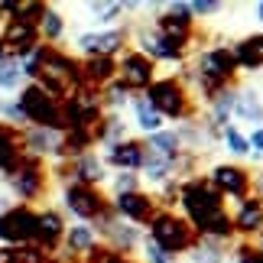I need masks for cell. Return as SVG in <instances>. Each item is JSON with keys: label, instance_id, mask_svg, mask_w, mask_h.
<instances>
[{"label": "cell", "instance_id": "obj_1", "mask_svg": "<svg viewBox=\"0 0 263 263\" xmlns=\"http://www.w3.org/2000/svg\"><path fill=\"white\" fill-rule=\"evenodd\" d=\"M179 205L185 208V218L192 228H195V234H201L215 218L224 215V198L215 192V185H211L208 179H198V176H192L182 182V189H179Z\"/></svg>", "mask_w": 263, "mask_h": 263}, {"label": "cell", "instance_id": "obj_2", "mask_svg": "<svg viewBox=\"0 0 263 263\" xmlns=\"http://www.w3.org/2000/svg\"><path fill=\"white\" fill-rule=\"evenodd\" d=\"M4 182V189L13 195L16 205H29L33 208L36 201H43L49 195V189H52V176H49V166L39 163V159H29L23 156L16 163V169L10 176L0 179Z\"/></svg>", "mask_w": 263, "mask_h": 263}, {"label": "cell", "instance_id": "obj_3", "mask_svg": "<svg viewBox=\"0 0 263 263\" xmlns=\"http://www.w3.org/2000/svg\"><path fill=\"white\" fill-rule=\"evenodd\" d=\"M149 240H153L163 254L179 257V254H185V250H195L198 234H195V228H192L182 215L159 208L156 215L149 218Z\"/></svg>", "mask_w": 263, "mask_h": 263}, {"label": "cell", "instance_id": "obj_4", "mask_svg": "<svg viewBox=\"0 0 263 263\" xmlns=\"http://www.w3.org/2000/svg\"><path fill=\"white\" fill-rule=\"evenodd\" d=\"M149 101V107L156 110L163 120H192V114H195V101H192V91L179 82V78H156L153 85L146 88V95Z\"/></svg>", "mask_w": 263, "mask_h": 263}, {"label": "cell", "instance_id": "obj_5", "mask_svg": "<svg viewBox=\"0 0 263 263\" xmlns=\"http://www.w3.org/2000/svg\"><path fill=\"white\" fill-rule=\"evenodd\" d=\"M16 104L23 110L29 127H52V130H65V117H62V101H55L52 95H46L39 85L26 82L16 91Z\"/></svg>", "mask_w": 263, "mask_h": 263}, {"label": "cell", "instance_id": "obj_6", "mask_svg": "<svg viewBox=\"0 0 263 263\" xmlns=\"http://www.w3.org/2000/svg\"><path fill=\"white\" fill-rule=\"evenodd\" d=\"M59 201H62V208L75 221H82V224H91V221L107 208V198L101 195L98 189L82 185V182H65V185H59Z\"/></svg>", "mask_w": 263, "mask_h": 263}, {"label": "cell", "instance_id": "obj_7", "mask_svg": "<svg viewBox=\"0 0 263 263\" xmlns=\"http://www.w3.org/2000/svg\"><path fill=\"white\" fill-rule=\"evenodd\" d=\"M127 49V29H82L75 36V52L82 59H114Z\"/></svg>", "mask_w": 263, "mask_h": 263}, {"label": "cell", "instance_id": "obj_8", "mask_svg": "<svg viewBox=\"0 0 263 263\" xmlns=\"http://www.w3.org/2000/svg\"><path fill=\"white\" fill-rule=\"evenodd\" d=\"M36 231V208L29 205H13L0 218V247H26L33 244Z\"/></svg>", "mask_w": 263, "mask_h": 263}, {"label": "cell", "instance_id": "obj_9", "mask_svg": "<svg viewBox=\"0 0 263 263\" xmlns=\"http://www.w3.org/2000/svg\"><path fill=\"white\" fill-rule=\"evenodd\" d=\"M65 215L59 211L55 205H43L36 208V231H33V244L43 250V254L55 257L59 247H62V237H65Z\"/></svg>", "mask_w": 263, "mask_h": 263}, {"label": "cell", "instance_id": "obj_10", "mask_svg": "<svg viewBox=\"0 0 263 263\" xmlns=\"http://www.w3.org/2000/svg\"><path fill=\"white\" fill-rule=\"evenodd\" d=\"M117 82L124 85L130 95H134V91H146L156 82V62H149L137 49H124V55H120V62H117Z\"/></svg>", "mask_w": 263, "mask_h": 263}, {"label": "cell", "instance_id": "obj_11", "mask_svg": "<svg viewBox=\"0 0 263 263\" xmlns=\"http://www.w3.org/2000/svg\"><path fill=\"white\" fill-rule=\"evenodd\" d=\"M110 208H114V215L120 221H130V224H149V218L159 211L156 205V195H149V192L137 189V192H120L107 201Z\"/></svg>", "mask_w": 263, "mask_h": 263}, {"label": "cell", "instance_id": "obj_12", "mask_svg": "<svg viewBox=\"0 0 263 263\" xmlns=\"http://www.w3.org/2000/svg\"><path fill=\"white\" fill-rule=\"evenodd\" d=\"M208 182L215 185V192L221 198H234V201H244L250 198V173L247 169H240L234 163H215L208 173Z\"/></svg>", "mask_w": 263, "mask_h": 263}, {"label": "cell", "instance_id": "obj_13", "mask_svg": "<svg viewBox=\"0 0 263 263\" xmlns=\"http://www.w3.org/2000/svg\"><path fill=\"white\" fill-rule=\"evenodd\" d=\"M68 182H82V185H104L107 182V166L104 159H101V153H95V149H88V153L68 159Z\"/></svg>", "mask_w": 263, "mask_h": 263}, {"label": "cell", "instance_id": "obj_14", "mask_svg": "<svg viewBox=\"0 0 263 263\" xmlns=\"http://www.w3.org/2000/svg\"><path fill=\"white\" fill-rule=\"evenodd\" d=\"M104 166H114L117 173H137L140 163H143V143H137V140H120L114 146H104Z\"/></svg>", "mask_w": 263, "mask_h": 263}, {"label": "cell", "instance_id": "obj_15", "mask_svg": "<svg viewBox=\"0 0 263 263\" xmlns=\"http://www.w3.org/2000/svg\"><path fill=\"white\" fill-rule=\"evenodd\" d=\"M231 224H234L237 237H257L263 231V201L260 198H244L237 201V211L231 215Z\"/></svg>", "mask_w": 263, "mask_h": 263}, {"label": "cell", "instance_id": "obj_16", "mask_svg": "<svg viewBox=\"0 0 263 263\" xmlns=\"http://www.w3.org/2000/svg\"><path fill=\"white\" fill-rule=\"evenodd\" d=\"M231 55L237 62V72L247 68V72H263V33H250L244 39H237L231 46Z\"/></svg>", "mask_w": 263, "mask_h": 263}, {"label": "cell", "instance_id": "obj_17", "mask_svg": "<svg viewBox=\"0 0 263 263\" xmlns=\"http://www.w3.org/2000/svg\"><path fill=\"white\" fill-rule=\"evenodd\" d=\"M231 117L244 120V124H254V127H263V98L257 95L254 88H244L234 95V110Z\"/></svg>", "mask_w": 263, "mask_h": 263}, {"label": "cell", "instance_id": "obj_18", "mask_svg": "<svg viewBox=\"0 0 263 263\" xmlns=\"http://www.w3.org/2000/svg\"><path fill=\"white\" fill-rule=\"evenodd\" d=\"M20 159H23V149H20V130L0 124V179L13 173Z\"/></svg>", "mask_w": 263, "mask_h": 263}, {"label": "cell", "instance_id": "obj_19", "mask_svg": "<svg viewBox=\"0 0 263 263\" xmlns=\"http://www.w3.org/2000/svg\"><path fill=\"white\" fill-rule=\"evenodd\" d=\"M36 33H39V43L43 46H59L65 39V16L59 13L55 7L46 4L43 16H39V23H36Z\"/></svg>", "mask_w": 263, "mask_h": 263}, {"label": "cell", "instance_id": "obj_20", "mask_svg": "<svg viewBox=\"0 0 263 263\" xmlns=\"http://www.w3.org/2000/svg\"><path fill=\"white\" fill-rule=\"evenodd\" d=\"M140 182H149V185H163V182L173 179V163L156 153H149V149L143 146V163H140Z\"/></svg>", "mask_w": 263, "mask_h": 263}, {"label": "cell", "instance_id": "obj_21", "mask_svg": "<svg viewBox=\"0 0 263 263\" xmlns=\"http://www.w3.org/2000/svg\"><path fill=\"white\" fill-rule=\"evenodd\" d=\"M23 85H26V75H23L20 59H16V55L0 59V91H7V98H13Z\"/></svg>", "mask_w": 263, "mask_h": 263}, {"label": "cell", "instance_id": "obj_22", "mask_svg": "<svg viewBox=\"0 0 263 263\" xmlns=\"http://www.w3.org/2000/svg\"><path fill=\"white\" fill-rule=\"evenodd\" d=\"M146 149H149V153H156V156H163V159H169V163H176L179 153H182V140H179L176 130H159V134L149 137Z\"/></svg>", "mask_w": 263, "mask_h": 263}, {"label": "cell", "instance_id": "obj_23", "mask_svg": "<svg viewBox=\"0 0 263 263\" xmlns=\"http://www.w3.org/2000/svg\"><path fill=\"white\" fill-rule=\"evenodd\" d=\"M134 114H137V127L143 130L146 137H153V134H159V130H166V120L159 117L153 107H149V101H146L143 95L134 98Z\"/></svg>", "mask_w": 263, "mask_h": 263}, {"label": "cell", "instance_id": "obj_24", "mask_svg": "<svg viewBox=\"0 0 263 263\" xmlns=\"http://www.w3.org/2000/svg\"><path fill=\"white\" fill-rule=\"evenodd\" d=\"M127 101H130V91L120 85L117 78H114L110 85L101 88V104H104V114H114V110H117V107H124Z\"/></svg>", "mask_w": 263, "mask_h": 263}, {"label": "cell", "instance_id": "obj_25", "mask_svg": "<svg viewBox=\"0 0 263 263\" xmlns=\"http://www.w3.org/2000/svg\"><path fill=\"white\" fill-rule=\"evenodd\" d=\"M221 140H224V146H228L234 156H250V143H247V137L240 134L234 124H228L224 130H221Z\"/></svg>", "mask_w": 263, "mask_h": 263}, {"label": "cell", "instance_id": "obj_26", "mask_svg": "<svg viewBox=\"0 0 263 263\" xmlns=\"http://www.w3.org/2000/svg\"><path fill=\"white\" fill-rule=\"evenodd\" d=\"M85 10L91 13L95 23H110V20H117L124 13V4H85Z\"/></svg>", "mask_w": 263, "mask_h": 263}, {"label": "cell", "instance_id": "obj_27", "mask_svg": "<svg viewBox=\"0 0 263 263\" xmlns=\"http://www.w3.org/2000/svg\"><path fill=\"white\" fill-rule=\"evenodd\" d=\"M221 10H224V4H218V0H195V4H189L192 20H211V16H218Z\"/></svg>", "mask_w": 263, "mask_h": 263}, {"label": "cell", "instance_id": "obj_28", "mask_svg": "<svg viewBox=\"0 0 263 263\" xmlns=\"http://www.w3.org/2000/svg\"><path fill=\"white\" fill-rule=\"evenodd\" d=\"M140 257H143V263H176V257L163 254L153 240H143V244H140Z\"/></svg>", "mask_w": 263, "mask_h": 263}, {"label": "cell", "instance_id": "obj_29", "mask_svg": "<svg viewBox=\"0 0 263 263\" xmlns=\"http://www.w3.org/2000/svg\"><path fill=\"white\" fill-rule=\"evenodd\" d=\"M110 185H114V195H120V192H137L140 189V176L137 173H117L110 179Z\"/></svg>", "mask_w": 263, "mask_h": 263}, {"label": "cell", "instance_id": "obj_30", "mask_svg": "<svg viewBox=\"0 0 263 263\" xmlns=\"http://www.w3.org/2000/svg\"><path fill=\"white\" fill-rule=\"evenodd\" d=\"M247 143H250V156L260 159V156H263V127H254V130H250Z\"/></svg>", "mask_w": 263, "mask_h": 263}, {"label": "cell", "instance_id": "obj_31", "mask_svg": "<svg viewBox=\"0 0 263 263\" xmlns=\"http://www.w3.org/2000/svg\"><path fill=\"white\" fill-rule=\"evenodd\" d=\"M13 205H16V201H13V195H10V192H7L4 185H0V218H4V215H7V211L13 208Z\"/></svg>", "mask_w": 263, "mask_h": 263}, {"label": "cell", "instance_id": "obj_32", "mask_svg": "<svg viewBox=\"0 0 263 263\" xmlns=\"http://www.w3.org/2000/svg\"><path fill=\"white\" fill-rule=\"evenodd\" d=\"M250 189H257V195H254V198H260V201H263V176L250 179Z\"/></svg>", "mask_w": 263, "mask_h": 263}, {"label": "cell", "instance_id": "obj_33", "mask_svg": "<svg viewBox=\"0 0 263 263\" xmlns=\"http://www.w3.org/2000/svg\"><path fill=\"white\" fill-rule=\"evenodd\" d=\"M0 263H13V247H0Z\"/></svg>", "mask_w": 263, "mask_h": 263}, {"label": "cell", "instance_id": "obj_34", "mask_svg": "<svg viewBox=\"0 0 263 263\" xmlns=\"http://www.w3.org/2000/svg\"><path fill=\"white\" fill-rule=\"evenodd\" d=\"M254 13H257V20H260V23H263V0H260L257 7H254Z\"/></svg>", "mask_w": 263, "mask_h": 263}, {"label": "cell", "instance_id": "obj_35", "mask_svg": "<svg viewBox=\"0 0 263 263\" xmlns=\"http://www.w3.org/2000/svg\"><path fill=\"white\" fill-rule=\"evenodd\" d=\"M0 59H7V49H4V43H0Z\"/></svg>", "mask_w": 263, "mask_h": 263}]
</instances>
